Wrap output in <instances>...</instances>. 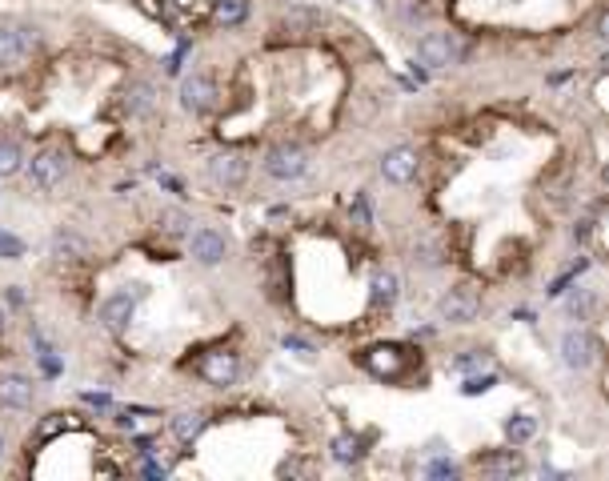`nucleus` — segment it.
<instances>
[{"label":"nucleus","instance_id":"1","mask_svg":"<svg viewBox=\"0 0 609 481\" xmlns=\"http://www.w3.org/2000/svg\"><path fill=\"white\" fill-rule=\"evenodd\" d=\"M65 177H68V153L65 148H40V153L33 157V165H28V180H33V189H40V193L60 189Z\"/></svg>","mask_w":609,"mask_h":481},{"label":"nucleus","instance_id":"2","mask_svg":"<svg viewBox=\"0 0 609 481\" xmlns=\"http://www.w3.org/2000/svg\"><path fill=\"white\" fill-rule=\"evenodd\" d=\"M465 56V45L453 33H425L418 40V60L425 68H449Z\"/></svg>","mask_w":609,"mask_h":481},{"label":"nucleus","instance_id":"3","mask_svg":"<svg viewBox=\"0 0 609 481\" xmlns=\"http://www.w3.org/2000/svg\"><path fill=\"white\" fill-rule=\"evenodd\" d=\"M36 48V33L25 25H0V68L5 73H16L28 60V53Z\"/></svg>","mask_w":609,"mask_h":481},{"label":"nucleus","instance_id":"4","mask_svg":"<svg viewBox=\"0 0 609 481\" xmlns=\"http://www.w3.org/2000/svg\"><path fill=\"white\" fill-rule=\"evenodd\" d=\"M477 313H481V293H477L473 285L449 289V293L441 297V305H438V317L449 321V325H473Z\"/></svg>","mask_w":609,"mask_h":481},{"label":"nucleus","instance_id":"5","mask_svg":"<svg viewBox=\"0 0 609 481\" xmlns=\"http://www.w3.org/2000/svg\"><path fill=\"white\" fill-rule=\"evenodd\" d=\"M265 173L273 180H297L309 173V148H301V145H277V148H269V157H265Z\"/></svg>","mask_w":609,"mask_h":481},{"label":"nucleus","instance_id":"6","mask_svg":"<svg viewBox=\"0 0 609 481\" xmlns=\"http://www.w3.org/2000/svg\"><path fill=\"white\" fill-rule=\"evenodd\" d=\"M562 361L570 369H590L594 361H597V337L590 333V329H570V333L562 337Z\"/></svg>","mask_w":609,"mask_h":481},{"label":"nucleus","instance_id":"7","mask_svg":"<svg viewBox=\"0 0 609 481\" xmlns=\"http://www.w3.org/2000/svg\"><path fill=\"white\" fill-rule=\"evenodd\" d=\"M189 257L197 261V265H221V261L229 257V245H225V237L217 233V229H192L189 233Z\"/></svg>","mask_w":609,"mask_h":481},{"label":"nucleus","instance_id":"8","mask_svg":"<svg viewBox=\"0 0 609 481\" xmlns=\"http://www.w3.org/2000/svg\"><path fill=\"white\" fill-rule=\"evenodd\" d=\"M181 108H189V113H212L217 108V85H212L209 77L192 73L181 80Z\"/></svg>","mask_w":609,"mask_h":481},{"label":"nucleus","instance_id":"9","mask_svg":"<svg viewBox=\"0 0 609 481\" xmlns=\"http://www.w3.org/2000/svg\"><path fill=\"white\" fill-rule=\"evenodd\" d=\"M418 169H421V157H418V148H409V145H397L381 157V177L393 180V185H409V180L418 177Z\"/></svg>","mask_w":609,"mask_h":481},{"label":"nucleus","instance_id":"10","mask_svg":"<svg viewBox=\"0 0 609 481\" xmlns=\"http://www.w3.org/2000/svg\"><path fill=\"white\" fill-rule=\"evenodd\" d=\"M209 177H212V185L237 189V185H245V177H249V160L241 153H217L209 160Z\"/></svg>","mask_w":609,"mask_h":481},{"label":"nucleus","instance_id":"11","mask_svg":"<svg viewBox=\"0 0 609 481\" xmlns=\"http://www.w3.org/2000/svg\"><path fill=\"white\" fill-rule=\"evenodd\" d=\"M36 397L33 377L25 374H0V405L5 409H28Z\"/></svg>","mask_w":609,"mask_h":481},{"label":"nucleus","instance_id":"12","mask_svg":"<svg viewBox=\"0 0 609 481\" xmlns=\"http://www.w3.org/2000/svg\"><path fill=\"white\" fill-rule=\"evenodd\" d=\"M241 374V361L237 353H209L201 361V377L209 381V385H232Z\"/></svg>","mask_w":609,"mask_h":481},{"label":"nucleus","instance_id":"13","mask_svg":"<svg viewBox=\"0 0 609 481\" xmlns=\"http://www.w3.org/2000/svg\"><path fill=\"white\" fill-rule=\"evenodd\" d=\"M137 313V297L133 293H113L100 305V321H105L113 333H120V329H129V321H133Z\"/></svg>","mask_w":609,"mask_h":481},{"label":"nucleus","instance_id":"14","mask_svg":"<svg viewBox=\"0 0 609 481\" xmlns=\"http://www.w3.org/2000/svg\"><path fill=\"white\" fill-rule=\"evenodd\" d=\"M365 369H373L377 377H397L405 369V353L397 345H373L369 353H365Z\"/></svg>","mask_w":609,"mask_h":481},{"label":"nucleus","instance_id":"15","mask_svg":"<svg viewBox=\"0 0 609 481\" xmlns=\"http://www.w3.org/2000/svg\"><path fill=\"white\" fill-rule=\"evenodd\" d=\"M205 425H209V414H205V409H181V414H172V417H169L172 437L185 441V445L205 434Z\"/></svg>","mask_w":609,"mask_h":481},{"label":"nucleus","instance_id":"16","mask_svg":"<svg viewBox=\"0 0 609 481\" xmlns=\"http://www.w3.org/2000/svg\"><path fill=\"white\" fill-rule=\"evenodd\" d=\"M477 469H481V474H490V477H517V474L525 469V461H521V454L505 449V454H485V457H477Z\"/></svg>","mask_w":609,"mask_h":481},{"label":"nucleus","instance_id":"17","mask_svg":"<svg viewBox=\"0 0 609 481\" xmlns=\"http://www.w3.org/2000/svg\"><path fill=\"white\" fill-rule=\"evenodd\" d=\"M321 25H325V16L313 13V8H289V13L281 16V28H285V33H317Z\"/></svg>","mask_w":609,"mask_h":481},{"label":"nucleus","instance_id":"18","mask_svg":"<svg viewBox=\"0 0 609 481\" xmlns=\"http://www.w3.org/2000/svg\"><path fill=\"white\" fill-rule=\"evenodd\" d=\"M85 253H88L85 237H77V233H57L53 237V257L57 261H80Z\"/></svg>","mask_w":609,"mask_h":481},{"label":"nucleus","instance_id":"19","mask_svg":"<svg viewBox=\"0 0 609 481\" xmlns=\"http://www.w3.org/2000/svg\"><path fill=\"white\" fill-rule=\"evenodd\" d=\"M397 293H401V281H397V273H377L373 277V305H385L389 309L393 301H397Z\"/></svg>","mask_w":609,"mask_h":481},{"label":"nucleus","instance_id":"20","mask_svg":"<svg viewBox=\"0 0 609 481\" xmlns=\"http://www.w3.org/2000/svg\"><path fill=\"white\" fill-rule=\"evenodd\" d=\"M245 16H249V0H217V8H212V20L225 28L241 25Z\"/></svg>","mask_w":609,"mask_h":481},{"label":"nucleus","instance_id":"21","mask_svg":"<svg viewBox=\"0 0 609 481\" xmlns=\"http://www.w3.org/2000/svg\"><path fill=\"white\" fill-rule=\"evenodd\" d=\"M537 434V421L530 414H513L510 421H505V437L513 441V445H525V441H533Z\"/></svg>","mask_w":609,"mask_h":481},{"label":"nucleus","instance_id":"22","mask_svg":"<svg viewBox=\"0 0 609 481\" xmlns=\"http://www.w3.org/2000/svg\"><path fill=\"white\" fill-rule=\"evenodd\" d=\"M25 169V148L16 140H0V177H16Z\"/></svg>","mask_w":609,"mask_h":481},{"label":"nucleus","instance_id":"23","mask_svg":"<svg viewBox=\"0 0 609 481\" xmlns=\"http://www.w3.org/2000/svg\"><path fill=\"white\" fill-rule=\"evenodd\" d=\"M365 441L361 437H353V434H341L337 441H333V457L341 461V466H353V461H361V454H365Z\"/></svg>","mask_w":609,"mask_h":481},{"label":"nucleus","instance_id":"24","mask_svg":"<svg viewBox=\"0 0 609 481\" xmlns=\"http://www.w3.org/2000/svg\"><path fill=\"white\" fill-rule=\"evenodd\" d=\"M149 105H152V85H149V80L129 85V93H125V108H129V113H149Z\"/></svg>","mask_w":609,"mask_h":481},{"label":"nucleus","instance_id":"25","mask_svg":"<svg viewBox=\"0 0 609 481\" xmlns=\"http://www.w3.org/2000/svg\"><path fill=\"white\" fill-rule=\"evenodd\" d=\"M16 257H25V240L0 229V261H16Z\"/></svg>","mask_w":609,"mask_h":481},{"label":"nucleus","instance_id":"26","mask_svg":"<svg viewBox=\"0 0 609 481\" xmlns=\"http://www.w3.org/2000/svg\"><path fill=\"white\" fill-rule=\"evenodd\" d=\"M401 16L409 20V25H413V20H425V16H429V5H421V0H405V5H401Z\"/></svg>","mask_w":609,"mask_h":481},{"label":"nucleus","instance_id":"27","mask_svg":"<svg viewBox=\"0 0 609 481\" xmlns=\"http://www.w3.org/2000/svg\"><path fill=\"white\" fill-rule=\"evenodd\" d=\"M497 385V377L493 374H485V377H470V381H465V394H485V389H493Z\"/></svg>","mask_w":609,"mask_h":481},{"label":"nucleus","instance_id":"28","mask_svg":"<svg viewBox=\"0 0 609 481\" xmlns=\"http://www.w3.org/2000/svg\"><path fill=\"white\" fill-rule=\"evenodd\" d=\"M425 474L429 477H457V466L453 461H433V466H425Z\"/></svg>","mask_w":609,"mask_h":481},{"label":"nucleus","instance_id":"29","mask_svg":"<svg viewBox=\"0 0 609 481\" xmlns=\"http://www.w3.org/2000/svg\"><path fill=\"white\" fill-rule=\"evenodd\" d=\"M485 361H490V353H465L453 361V369H473V365H485Z\"/></svg>","mask_w":609,"mask_h":481},{"label":"nucleus","instance_id":"30","mask_svg":"<svg viewBox=\"0 0 609 481\" xmlns=\"http://www.w3.org/2000/svg\"><path fill=\"white\" fill-rule=\"evenodd\" d=\"M418 257H421V265H441L438 245H421V249H418Z\"/></svg>","mask_w":609,"mask_h":481},{"label":"nucleus","instance_id":"31","mask_svg":"<svg viewBox=\"0 0 609 481\" xmlns=\"http://www.w3.org/2000/svg\"><path fill=\"white\" fill-rule=\"evenodd\" d=\"M165 229H169V233H181V229H185V217H181V213H165Z\"/></svg>","mask_w":609,"mask_h":481},{"label":"nucleus","instance_id":"32","mask_svg":"<svg viewBox=\"0 0 609 481\" xmlns=\"http://www.w3.org/2000/svg\"><path fill=\"white\" fill-rule=\"evenodd\" d=\"M145 477H169V466H157V461H149V466H145Z\"/></svg>","mask_w":609,"mask_h":481},{"label":"nucleus","instance_id":"33","mask_svg":"<svg viewBox=\"0 0 609 481\" xmlns=\"http://www.w3.org/2000/svg\"><path fill=\"white\" fill-rule=\"evenodd\" d=\"M88 405H108V394H85Z\"/></svg>","mask_w":609,"mask_h":481},{"label":"nucleus","instance_id":"34","mask_svg":"<svg viewBox=\"0 0 609 481\" xmlns=\"http://www.w3.org/2000/svg\"><path fill=\"white\" fill-rule=\"evenodd\" d=\"M0 333H5V309H0Z\"/></svg>","mask_w":609,"mask_h":481},{"label":"nucleus","instance_id":"35","mask_svg":"<svg viewBox=\"0 0 609 481\" xmlns=\"http://www.w3.org/2000/svg\"><path fill=\"white\" fill-rule=\"evenodd\" d=\"M0 457H5V434H0Z\"/></svg>","mask_w":609,"mask_h":481}]
</instances>
